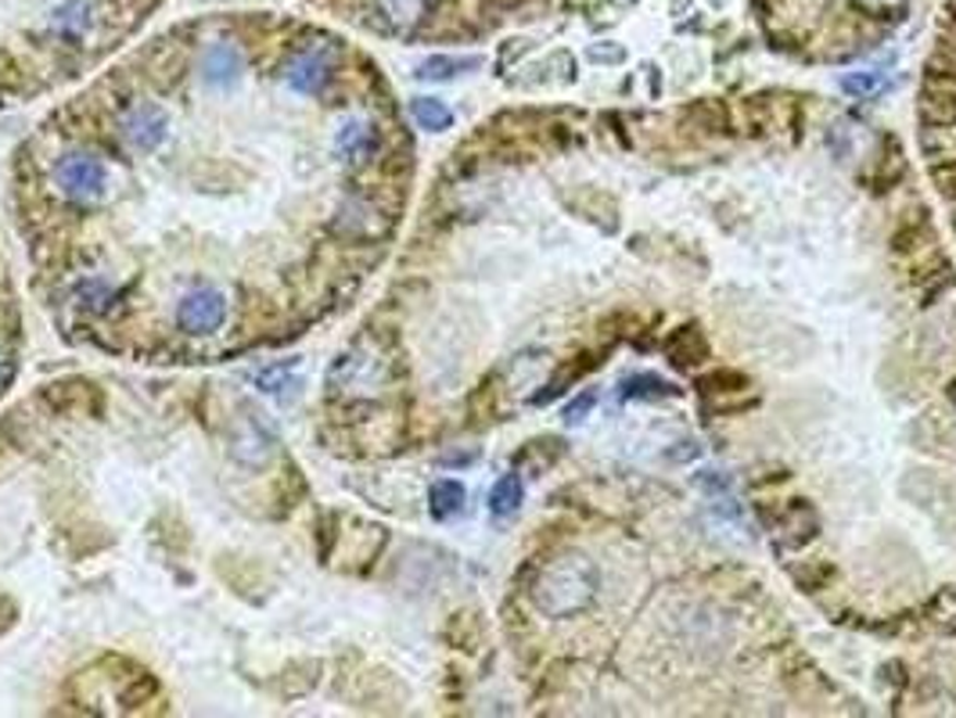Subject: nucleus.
I'll list each match as a JSON object with an SVG mask.
<instances>
[{
  "instance_id": "obj_32",
  "label": "nucleus",
  "mask_w": 956,
  "mask_h": 718,
  "mask_svg": "<svg viewBox=\"0 0 956 718\" xmlns=\"http://www.w3.org/2000/svg\"><path fill=\"white\" fill-rule=\"evenodd\" d=\"M885 72H849V76H841V91L852 97H874L885 91Z\"/></svg>"
},
{
  "instance_id": "obj_6",
  "label": "nucleus",
  "mask_w": 956,
  "mask_h": 718,
  "mask_svg": "<svg viewBox=\"0 0 956 718\" xmlns=\"http://www.w3.org/2000/svg\"><path fill=\"white\" fill-rule=\"evenodd\" d=\"M36 399L51 417H76V414H91L101 417L105 414V392L94 385L91 378H61L51 381L36 392Z\"/></svg>"
},
{
  "instance_id": "obj_15",
  "label": "nucleus",
  "mask_w": 956,
  "mask_h": 718,
  "mask_svg": "<svg viewBox=\"0 0 956 718\" xmlns=\"http://www.w3.org/2000/svg\"><path fill=\"white\" fill-rule=\"evenodd\" d=\"M565 453H569V442L561 435H539V439L525 442L522 450L511 456V464H514V470H525V475L539 478V475H547V470L554 467Z\"/></svg>"
},
{
  "instance_id": "obj_33",
  "label": "nucleus",
  "mask_w": 956,
  "mask_h": 718,
  "mask_svg": "<svg viewBox=\"0 0 956 718\" xmlns=\"http://www.w3.org/2000/svg\"><path fill=\"white\" fill-rule=\"evenodd\" d=\"M299 359H288V363L280 367H270V370H260L255 374V385H260L263 392H285V388H299V381L291 378V370H296Z\"/></svg>"
},
{
  "instance_id": "obj_29",
  "label": "nucleus",
  "mask_w": 956,
  "mask_h": 718,
  "mask_svg": "<svg viewBox=\"0 0 956 718\" xmlns=\"http://www.w3.org/2000/svg\"><path fill=\"white\" fill-rule=\"evenodd\" d=\"M410 116L428 133H443L453 127V111L446 108V101H439V97H414Z\"/></svg>"
},
{
  "instance_id": "obj_5",
  "label": "nucleus",
  "mask_w": 956,
  "mask_h": 718,
  "mask_svg": "<svg viewBox=\"0 0 956 718\" xmlns=\"http://www.w3.org/2000/svg\"><path fill=\"white\" fill-rule=\"evenodd\" d=\"M338 76V47L335 44H313L299 51L296 58L285 65V83L296 94L306 97H321Z\"/></svg>"
},
{
  "instance_id": "obj_24",
  "label": "nucleus",
  "mask_w": 956,
  "mask_h": 718,
  "mask_svg": "<svg viewBox=\"0 0 956 718\" xmlns=\"http://www.w3.org/2000/svg\"><path fill=\"white\" fill-rule=\"evenodd\" d=\"M597 363H600V359H597L594 352H583V356H575L572 363H565V367L558 370L554 378L547 381V385H543V392H536V395H533V403H536V406H543V403H550V399H558V395H565V392L575 385V381H579L583 374H590V370H594Z\"/></svg>"
},
{
  "instance_id": "obj_16",
  "label": "nucleus",
  "mask_w": 956,
  "mask_h": 718,
  "mask_svg": "<svg viewBox=\"0 0 956 718\" xmlns=\"http://www.w3.org/2000/svg\"><path fill=\"white\" fill-rule=\"evenodd\" d=\"M158 693H163V683H158V675H152L148 668L141 665H130L127 675H119V690H116V701L119 708L133 715V711H144L152 701H158Z\"/></svg>"
},
{
  "instance_id": "obj_27",
  "label": "nucleus",
  "mask_w": 956,
  "mask_h": 718,
  "mask_svg": "<svg viewBox=\"0 0 956 718\" xmlns=\"http://www.w3.org/2000/svg\"><path fill=\"white\" fill-rule=\"evenodd\" d=\"M522 500H525L522 475H518V470H511V475H504L493 489H489V514H493V517H511V514H518Z\"/></svg>"
},
{
  "instance_id": "obj_3",
  "label": "nucleus",
  "mask_w": 956,
  "mask_h": 718,
  "mask_svg": "<svg viewBox=\"0 0 956 718\" xmlns=\"http://www.w3.org/2000/svg\"><path fill=\"white\" fill-rule=\"evenodd\" d=\"M227 456L244 470H263L277 456L274 424L249 403H241L238 417L227 420Z\"/></svg>"
},
{
  "instance_id": "obj_19",
  "label": "nucleus",
  "mask_w": 956,
  "mask_h": 718,
  "mask_svg": "<svg viewBox=\"0 0 956 718\" xmlns=\"http://www.w3.org/2000/svg\"><path fill=\"white\" fill-rule=\"evenodd\" d=\"M216 575L227 582L230 589L238 593V597H244V600H260L255 597L252 589H266V578H263V567L255 564V561H249V557H238V553H224L216 561Z\"/></svg>"
},
{
  "instance_id": "obj_9",
  "label": "nucleus",
  "mask_w": 956,
  "mask_h": 718,
  "mask_svg": "<svg viewBox=\"0 0 956 718\" xmlns=\"http://www.w3.org/2000/svg\"><path fill=\"white\" fill-rule=\"evenodd\" d=\"M199 72H202V83L210 86V91H230V86H238L241 72H244V55L238 44L230 40H216L202 51V61H199Z\"/></svg>"
},
{
  "instance_id": "obj_40",
  "label": "nucleus",
  "mask_w": 956,
  "mask_h": 718,
  "mask_svg": "<svg viewBox=\"0 0 956 718\" xmlns=\"http://www.w3.org/2000/svg\"><path fill=\"white\" fill-rule=\"evenodd\" d=\"M590 58L594 61H626V51H622V47H611V51H600V47H594Z\"/></svg>"
},
{
  "instance_id": "obj_36",
  "label": "nucleus",
  "mask_w": 956,
  "mask_h": 718,
  "mask_svg": "<svg viewBox=\"0 0 956 718\" xmlns=\"http://www.w3.org/2000/svg\"><path fill=\"white\" fill-rule=\"evenodd\" d=\"M935 180H939V191H942V198H946V202L956 208V158L949 166H942L939 172H935Z\"/></svg>"
},
{
  "instance_id": "obj_1",
  "label": "nucleus",
  "mask_w": 956,
  "mask_h": 718,
  "mask_svg": "<svg viewBox=\"0 0 956 718\" xmlns=\"http://www.w3.org/2000/svg\"><path fill=\"white\" fill-rule=\"evenodd\" d=\"M600 572L586 553H558L536 572L529 597L547 618H575L594 603Z\"/></svg>"
},
{
  "instance_id": "obj_39",
  "label": "nucleus",
  "mask_w": 956,
  "mask_h": 718,
  "mask_svg": "<svg viewBox=\"0 0 956 718\" xmlns=\"http://www.w3.org/2000/svg\"><path fill=\"white\" fill-rule=\"evenodd\" d=\"M11 381H15V363H11V359H4L0 356V395L8 392V385Z\"/></svg>"
},
{
  "instance_id": "obj_41",
  "label": "nucleus",
  "mask_w": 956,
  "mask_h": 718,
  "mask_svg": "<svg viewBox=\"0 0 956 718\" xmlns=\"http://www.w3.org/2000/svg\"><path fill=\"white\" fill-rule=\"evenodd\" d=\"M522 51H529V40H511V47H504V58H500V69H504L511 58H518Z\"/></svg>"
},
{
  "instance_id": "obj_30",
  "label": "nucleus",
  "mask_w": 956,
  "mask_h": 718,
  "mask_svg": "<svg viewBox=\"0 0 956 718\" xmlns=\"http://www.w3.org/2000/svg\"><path fill=\"white\" fill-rule=\"evenodd\" d=\"M91 0H69L65 8H58L55 11V19H51V26L61 33V36H69V40H80L83 33L91 29Z\"/></svg>"
},
{
  "instance_id": "obj_14",
  "label": "nucleus",
  "mask_w": 956,
  "mask_h": 718,
  "mask_svg": "<svg viewBox=\"0 0 956 718\" xmlns=\"http://www.w3.org/2000/svg\"><path fill=\"white\" fill-rule=\"evenodd\" d=\"M335 152L346 158V166H363L382 152V133H378V127H371V122L352 119L338 130Z\"/></svg>"
},
{
  "instance_id": "obj_13",
  "label": "nucleus",
  "mask_w": 956,
  "mask_h": 718,
  "mask_svg": "<svg viewBox=\"0 0 956 718\" xmlns=\"http://www.w3.org/2000/svg\"><path fill=\"white\" fill-rule=\"evenodd\" d=\"M666 356H669V363L677 370H697V367H702L708 359V338H705L702 324L688 320V324H680L677 331H669Z\"/></svg>"
},
{
  "instance_id": "obj_10",
  "label": "nucleus",
  "mask_w": 956,
  "mask_h": 718,
  "mask_svg": "<svg viewBox=\"0 0 956 718\" xmlns=\"http://www.w3.org/2000/svg\"><path fill=\"white\" fill-rule=\"evenodd\" d=\"M321 683H324V661L321 658H296L270 679V690H274L285 704H296V701L310 697Z\"/></svg>"
},
{
  "instance_id": "obj_37",
  "label": "nucleus",
  "mask_w": 956,
  "mask_h": 718,
  "mask_svg": "<svg viewBox=\"0 0 956 718\" xmlns=\"http://www.w3.org/2000/svg\"><path fill=\"white\" fill-rule=\"evenodd\" d=\"M15 622H19V603L0 593V636H4Z\"/></svg>"
},
{
  "instance_id": "obj_31",
  "label": "nucleus",
  "mask_w": 956,
  "mask_h": 718,
  "mask_svg": "<svg viewBox=\"0 0 956 718\" xmlns=\"http://www.w3.org/2000/svg\"><path fill=\"white\" fill-rule=\"evenodd\" d=\"M791 578H794V586H799L802 593H820L830 578H835V564H830V561L799 564V567H791Z\"/></svg>"
},
{
  "instance_id": "obj_7",
  "label": "nucleus",
  "mask_w": 956,
  "mask_h": 718,
  "mask_svg": "<svg viewBox=\"0 0 956 718\" xmlns=\"http://www.w3.org/2000/svg\"><path fill=\"white\" fill-rule=\"evenodd\" d=\"M227 320V299L216 288H199L183 295L177 306V327L191 338H210Z\"/></svg>"
},
{
  "instance_id": "obj_35",
  "label": "nucleus",
  "mask_w": 956,
  "mask_h": 718,
  "mask_svg": "<svg viewBox=\"0 0 956 718\" xmlns=\"http://www.w3.org/2000/svg\"><path fill=\"white\" fill-rule=\"evenodd\" d=\"M594 406H597V392H594V388H586L583 395H575V399L565 406V414H561V417H565V424H579V420L590 417Z\"/></svg>"
},
{
  "instance_id": "obj_20",
  "label": "nucleus",
  "mask_w": 956,
  "mask_h": 718,
  "mask_svg": "<svg viewBox=\"0 0 956 718\" xmlns=\"http://www.w3.org/2000/svg\"><path fill=\"white\" fill-rule=\"evenodd\" d=\"M443 639L450 643L453 650L475 654L486 643V618H482V611L464 608L457 614H450L446 625H443Z\"/></svg>"
},
{
  "instance_id": "obj_2",
  "label": "nucleus",
  "mask_w": 956,
  "mask_h": 718,
  "mask_svg": "<svg viewBox=\"0 0 956 718\" xmlns=\"http://www.w3.org/2000/svg\"><path fill=\"white\" fill-rule=\"evenodd\" d=\"M399 205L403 198H385L382 188L352 191L346 202L335 208V216H331V234L349 244H378L392 234Z\"/></svg>"
},
{
  "instance_id": "obj_28",
  "label": "nucleus",
  "mask_w": 956,
  "mask_h": 718,
  "mask_svg": "<svg viewBox=\"0 0 956 718\" xmlns=\"http://www.w3.org/2000/svg\"><path fill=\"white\" fill-rule=\"evenodd\" d=\"M697 388H702L705 395H722V399H727V395L748 392L752 388V381L733 367H716V370H705V374L697 378Z\"/></svg>"
},
{
  "instance_id": "obj_22",
  "label": "nucleus",
  "mask_w": 956,
  "mask_h": 718,
  "mask_svg": "<svg viewBox=\"0 0 956 718\" xmlns=\"http://www.w3.org/2000/svg\"><path fill=\"white\" fill-rule=\"evenodd\" d=\"M921 249H935V227H931V219L921 213V208H913V213L903 216L896 234H892V252H896V255H913Z\"/></svg>"
},
{
  "instance_id": "obj_21",
  "label": "nucleus",
  "mask_w": 956,
  "mask_h": 718,
  "mask_svg": "<svg viewBox=\"0 0 956 718\" xmlns=\"http://www.w3.org/2000/svg\"><path fill=\"white\" fill-rule=\"evenodd\" d=\"M683 130H694L702 137H719V133H730V108L716 101V97H705V101H694L683 108Z\"/></svg>"
},
{
  "instance_id": "obj_38",
  "label": "nucleus",
  "mask_w": 956,
  "mask_h": 718,
  "mask_svg": "<svg viewBox=\"0 0 956 718\" xmlns=\"http://www.w3.org/2000/svg\"><path fill=\"white\" fill-rule=\"evenodd\" d=\"M478 460V450H464V453H443L439 456V464L443 467H468Z\"/></svg>"
},
{
  "instance_id": "obj_42",
  "label": "nucleus",
  "mask_w": 956,
  "mask_h": 718,
  "mask_svg": "<svg viewBox=\"0 0 956 718\" xmlns=\"http://www.w3.org/2000/svg\"><path fill=\"white\" fill-rule=\"evenodd\" d=\"M867 8H892V4H899V0H863Z\"/></svg>"
},
{
  "instance_id": "obj_8",
  "label": "nucleus",
  "mask_w": 956,
  "mask_h": 718,
  "mask_svg": "<svg viewBox=\"0 0 956 718\" xmlns=\"http://www.w3.org/2000/svg\"><path fill=\"white\" fill-rule=\"evenodd\" d=\"M122 137H127V144L133 147V152H141V155H152L158 144L166 141V133H169V116H166V108L163 105H155V101H141V105H133L127 116H122Z\"/></svg>"
},
{
  "instance_id": "obj_11",
  "label": "nucleus",
  "mask_w": 956,
  "mask_h": 718,
  "mask_svg": "<svg viewBox=\"0 0 956 718\" xmlns=\"http://www.w3.org/2000/svg\"><path fill=\"white\" fill-rule=\"evenodd\" d=\"M357 708H363V711H399L403 708L399 679L392 672H385V668L363 672L360 675V690H357Z\"/></svg>"
},
{
  "instance_id": "obj_18",
  "label": "nucleus",
  "mask_w": 956,
  "mask_h": 718,
  "mask_svg": "<svg viewBox=\"0 0 956 718\" xmlns=\"http://www.w3.org/2000/svg\"><path fill=\"white\" fill-rule=\"evenodd\" d=\"M188 72V51H180L177 44H158L155 51L144 58V80L155 83V91H174Z\"/></svg>"
},
{
  "instance_id": "obj_23",
  "label": "nucleus",
  "mask_w": 956,
  "mask_h": 718,
  "mask_svg": "<svg viewBox=\"0 0 956 718\" xmlns=\"http://www.w3.org/2000/svg\"><path fill=\"white\" fill-rule=\"evenodd\" d=\"M475 69H482V58H478V55H468V58L432 55V58H425L418 69H414V76L428 80V83H446V80H457V76H464V72H475Z\"/></svg>"
},
{
  "instance_id": "obj_26",
  "label": "nucleus",
  "mask_w": 956,
  "mask_h": 718,
  "mask_svg": "<svg viewBox=\"0 0 956 718\" xmlns=\"http://www.w3.org/2000/svg\"><path fill=\"white\" fill-rule=\"evenodd\" d=\"M619 395L626 403H633V399H641V403H647V399H669V395H677V385H672V381H666L661 374H652V370H644V374L622 378L619 381Z\"/></svg>"
},
{
  "instance_id": "obj_34",
  "label": "nucleus",
  "mask_w": 956,
  "mask_h": 718,
  "mask_svg": "<svg viewBox=\"0 0 956 718\" xmlns=\"http://www.w3.org/2000/svg\"><path fill=\"white\" fill-rule=\"evenodd\" d=\"M335 542H342V514H324L321 517V564H331Z\"/></svg>"
},
{
  "instance_id": "obj_25",
  "label": "nucleus",
  "mask_w": 956,
  "mask_h": 718,
  "mask_svg": "<svg viewBox=\"0 0 956 718\" xmlns=\"http://www.w3.org/2000/svg\"><path fill=\"white\" fill-rule=\"evenodd\" d=\"M464 500H468V492H464L457 478H439L432 481V489H428V514H432L435 522H450V517H457L464 511Z\"/></svg>"
},
{
  "instance_id": "obj_12",
  "label": "nucleus",
  "mask_w": 956,
  "mask_h": 718,
  "mask_svg": "<svg viewBox=\"0 0 956 718\" xmlns=\"http://www.w3.org/2000/svg\"><path fill=\"white\" fill-rule=\"evenodd\" d=\"M906 177V155H903V144L896 133H881L877 141V152H874V163H870V188H874L877 194L892 191L896 183Z\"/></svg>"
},
{
  "instance_id": "obj_17",
  "label": "nucleus",
  "mask_w": 956,
  "mask_h": 718,
  "mask_svg": "<svg viewBox=\"0 0 956 718\" xmlns=\"http://www.w3.org/2000/svg\"><path fill=\"white\" fill-rule=\"evenodd\" d=\"M820 536V514L813 511V503L809 500H791L784 503L780 511V542L791 550L805 547V542H813Z\"/></svg>"
},
{
  "instance_id": "obj_4",
  "label": "nucleus",
  "mask_w": 956,
  "mask_h": 718,
  "mask_svg": "<svg viewBox=\"0 0 956 718\" xmlns=\"http://www.w3.org/2000/svg\"><path fill=\"white\" fill-rule=\"evenodd\" d=\"M55 180L72 202H97L108 188V169L94 152H65L55 163Z\"/></svg>"
}]
</instances>
